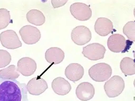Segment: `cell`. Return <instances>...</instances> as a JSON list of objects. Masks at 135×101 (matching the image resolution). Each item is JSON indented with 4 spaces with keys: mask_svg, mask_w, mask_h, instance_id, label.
<instances>
[{
    "mask_svg": "<svg viewBox=\"0 0 135 101\" xmlns=\"http://www.w3.org/2000/svg\"><path fill=\"white\" fill-rule=\"evenodd\" d=\"M125 81L120 76L114 75L107 80L104 85L108 97L114 98L119 96L125 89Z\"/></svg>",
    "mask_w": 135,
    "mask_h": 101,
    "instance_id": "3957f363",
    "label": "cell"
},
{
    "mask_svg": "<svg viewBox=\"0 0 135 101\" xmlns=\"http://www.w3.org/2000/svg\"><path fill=\"white\" fill-rule=\"evenodd\" d=\"M68 0H63V1L52 0L51 1V3L53 8L54 9H56L65 5L66 3L68 2Z\"/></svg>",
    "mask_w": 135,
    "mask_h": 101,
    "instance_id": "603a6c76",
    "label": "cell"
},
{
    "mask_svg": "<svg viewBox=\"0 0 135 101\" xmlns=\"http://www.w3.org/2000/svg\"><path fill=\"white\" fill-rule=\"evenodd\" d=\"M120 69L126 76H132L135 74V62L134 59L125 57L120 62Z\"/></svg>",
    "mask_w": 135,
    "mask_h": 101,
    "instance_id": "ac0fdd59",
    "label": "cell"
},
{
    "mask_svg": "<svg viewBox=\"0 0 135 101\" xmlns=\"http://www.w3.org/2000/svg\"><path fill=\"white\" fill-rule=\"evenodd\" d=\"M84 70L81 65L78 63L69 64L65 70V74L69 80L72 82H76L83 77Z\"/></svg>",
    "mask_w": 135,
    "mask_h": 101,
    "instance_id": "5bb4252c",
    "label": "cell"
},
{
    "mask_svg": "<svg viewBox=\"0 0 135 101\" xmlns=\"http://www.w3.org/2000/svg\"><path fill=\"white\" fill-rule=\"evenodd\" d=\"M126 40L125 37L119 34H114L108 38L107 46L110 51L118 53L125 49L126 46Z\"/></svg>",
    "mask_w": 135,
    "mask_h": 101,
    "instance_id": "7c38bea8",
    "label": "cell"
},
{
    "mask_svg": "<svg viewBox=\"0 0 135 101\" xmlns=\"http://www.w3.org/2000/svg\"><path fill=\"white\" fill-rule=\"evenodd\" d=\"M106 52L105 47L98 43H93L83 48L82 53L84 56L92 61H97L104 58Z\"/></svg>",
    "mask_w": 135,
    "mask_h": 101,
    "instance_id": "277c9868",
    "label": "cell"
},
{
    "mask_svg": "<svg viewBox=\"0 0 135 101\" xmlns=\"http://www.w3.org/2000/svg\"><path fill=\"white\" fill-rule=\"evenodd\" d=\"M0 41L3 47L10 49H15L22 46V43L13 30L2 32L0 34Z\"/></svg>",
    "mask_w": 135,
    "mask_h": 101,
    "instance_id": "8992f818",
    "label": "cell"
},
{
    "mask_svg": "<svg viewBox=\"0 0 135 101\" xmlns=\"http://www.w3.org/2000/svg\"><path fill=\"white\" fill-rule=\"evenodd\" d=\"M26 88L31 95H39L48 89V85L43 78L35 77L28 81L26 85Z\"/></svg>",
    "mask_w": 135,
    "mask_h": 101,
    "instance_id": "30bf717a",
    "label": "cell"
},
{
    "mask_svg": "<svg viewBox=\"0 0 135 101\" xmlns=\"http://www.w3.org/2000/svg\"><path fill=\"white\" fill-rule=\"evenodd\" d=\"M26 17L28 22L37 26H42L46 21V18L43 13L35 9L29 11L26 14Z\"/></svg>",
    "mask_w": 135,
    "mask_h": 101,
    "instance_id": "e0dca14e",
    "label": "cell"
},
{
    "mask_svg": "<svg viewBox=\"0 0 135 101\" xmlns=\"http://www.w3.org/2000/svg\"><path fill=\"white\" fill-rule=\"evenodd\" d=\"M20 75L17 68L14 65H11L7 68L0 70V76L7 79H16Z\"/></svg>",
    "mask_w": 135,
    "mask_h": 101,
    "instance_id": "d6986e66",
    "label": "cell"
},
{
    "mask_svg": "<svg viewBox=\"0 0 135 101\" xmlns=\"http://www.w3.org/2000/svg\"><path fill=\"white\" fill-rule=\"evenodd\" d=\"M123 32L131 41H135V21L127 23L123 28Z\"/></svg>",
    "mask_w": 135,
    "mask_h": 101,
    "instance_id": "ffe728a7",
    "label": "cell"
},
{
    "mask_svg": "<svg viewBox=\"0 0 135 101\" xmlns=\"http://www.w3.org/2000/svg\"><path fill=\"white\" fill-rule=\"evenodd\" d=\"M11 60L12 57L7 51L0 50V68H3L8 65Z\"/></svg>",
    "mask_w": 135,
    "mask_h": 101,
    "instance_id": "7402d4cb",
    "label": "cell"
},
{
    "mask_svg": "<svg viewBox=\"0 0 135 101\" xmlns=\"http://www.w3.org/2000/svg\"><path fill=\"white\" fill-rule=\"evenodd\" d=\"M37 69V64L29 57L22 58L17 63V70L23 76L29 77L34 74Z\"/></svg>",
    "mask_w": 135,
    "mask_h": 101,
    "instance_id": "9c48e42d",
    "label": "cell"
},
{
    "mask_svg": "<svg viewBox=\"0 0 135 101\" xmlns=\"http://www.w3.org/2000/svg\"><path fill=\"white\" fill-rule=\"evenodd\" d=\"M26 85L0 76V101H28Z\"/></svg>",
    "mask_w": 135,
    "mask_h": 101,
    "instance_id": "6da1fadb",
    "label": "cell"
},
{
    "mask_svg": "<svg viewBox=\"0 0 135 101\" xmlns=\"http://www.w3.org/2000/svg\"><path fill=\"white\" fill-rule=\"evenodd\" d=\"M20 34L24 43L33 44L37 43L41 37V34L37 28L31 25L23 26L19 31Z\"/></svg>",
    "mask_w": 135,
    "mask_h": 101,
    "instance_id": "ba28073f",
    "label": "cell"
},
{
    "mask_svg": "<svg viewBox=\"0 0 135 101\" xmlns=\"http://www.w3.org/2000/svg\"><path fill=\"white\" fill-rule=\"evenodd\" d=\"M89 74L94 81L104 82L110 78L112 69L110 65L106 63H98L90 67L89 70Z\"/></svg>",
    "mask_w": 135,
    "mask_h": 101,
    "instance_id": "7a4b0ae2",
    "label": "cell"
},
{
    "mask_svg": "<svg viewBox=\"0 0 135 101\" xmlns=\"http://www.w3.org/2000/svg\"><path fill=\"white\" fill-rule=\"evenodd\" d=\"M52 88L54 92L59 95H67L71 89V86L69 82L61 77L56 78L53 80Z\"/></svg>",
    "mask_w": 135,
    "mask_h": 101,
    "instance_id": "9a60e30c",
    "label": "cell"
},
{
    "mask_svg": "<svg viewBox=\"0 0 135 101\" xmlns=\"http://www.w3.org/2000/svg\"><path fill=\"white\" fill-rule=\"evenodd\" d=\"M75 94L80 100L87 101L92 99L95 94V89L92 84L88 82H84L78 85Z\"/></svg>",
    "mask_w": 135,
    "mask_h": 101,
    "instance_id": "8fae6325",
    "label": "cell"
},
{
    "mask_svg": "<svg viewBox=\"0 0 135 101\" xmlns=\"http://www.w3.org/2000/svg\"><path fill=\"white\" fill-rule=\"evenodd\" d=\"M95 31L102 37H106L112 32L114 26L111 20L104 17L97 19L94 26Z\"/></svg>",
    "mask_w": 135,
    "mask_h": 101,
    "instance_id": "4fadbf2b",
    "label": "cell"
},
{
    "mask_svg": "<svg viewBox=\"0 0 135 101\" xmlns=\"http://www.w3.org/2000/svg\"><path fill=\"white\" fill-rule=\"evenodd\" d=\"M10 12L4 8L0 9V30L6 28L11 23Z\"/></svg>",
    "mask_w": 135,
    "mask_h": 101,
    "instance_id": "44dd1931",
    "label": "cell"
},
{
    "mask_svg": "<svg viewBox=\"0 0 135 101\" xmlns=\"http://www.w3.org/2000/svg\"><path fill=\"white\" fill-rule=\"evenodd\" d=\"M65 58V53L60 48L53 47L47 50L45 59L50 64H58L62 62Z\"/></svg>",
    "mask_w": 135,
    "mask_h": 101,
    "instance_id": "2e32d148",
    "label": "cell"
},
{
    "mask_svg": "<svg viewBox=\"0 0 135 101\" xmlns=\"http://www.w3.org/2000/svg\"><path fill=\"white\" fill-rule=\"evenodd\" d=\"M70 12L75 18L80 21H86L91 18L92 12L89 5L82 3H75L71 5Z\"/></svg>",
    "mask_w": 135,
    "mask_h": 101,
    "instance_id": "52a82bcc",
    "label": "cell"
},
{
    "mask_svg": "<svg viewBox=\"0 0 135 101\" xmlns=\"http://www.w3.org/2000/svg\"><path fill=\"white\" fill-rule=\"evenodd\" d=\"M92 34L89 28L84 26H79L74 28L71 33L72 41L78 46H84L91 40Z\"/></svg>",
    "mask_w": 135,
    "mask_h": 101,
    "instance_id": "5b68a950",
    "label": "cell"
}]
</instances>
